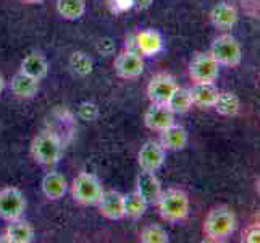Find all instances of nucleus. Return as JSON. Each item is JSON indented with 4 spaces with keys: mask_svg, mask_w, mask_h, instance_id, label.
Segmentation results:
<instances>
[{
    "mask_svg": "<svg viewBox=\"0 0 260 243\" xmlns=\"http://www.w3.org/2000/svg\"><path fill=\"white\" fill-rule=\"evenodd\" d=\"M238 227L236 214L230 206L220 204L212 208L205 215L202 224V233L209 241H223L230 238Z\"/></svg>",
    "mask_w": 260,
    "mask_h": 243,
    "instance_id": "1",
    "label": "nucleus"
},
{
    "mask_svg": "<svg viewBox=\"0 0 260 243\" xmlns=\"http://www.w3.org/2000/svg\"><path fill=\"white\" fill-rule=\"evenodd\" d=\"M160 218L170 224H179L183 222L191 209V200L181 188H168L160 195L158 201L155 203Z\"/></svg>",
    "mask_w": 260,
    "mask_h": 243,
    "instance_id": "2",
    "label": "nucleus"
},
{
    "mask_svg": "<svg viewBox=\"0 0 260 243\" xmlns=\"http://www.w3.org/2000/svg\"><path fill=\"white\" fill-rule=\"evenodd\" d=\"M63 156V145L53 131H41L31 141V157L39 166H53Z\"/></svg>",
    "mask_w": 260,
    "mask_h": 243,
    "instance_id": "3",
    "label": "nucleus"
},
{
    "mask_svg": "<svg viewBox=\"0 0 260 243\" xmlns=\"http://www.w3.org/2000/svg\"><path fill=\"white\" fill-rule=\"evenodd\" d=\"M104 193V186L95 174L79 172L71 183V196L79 206H97Z\"/></svg>",
    "mask_w": 260,
    "mask_h": 243,
    "instance_id": "4",
    "label": "nucleus"
},
{
    "mask_svg": "<svg viewBox=\"0 0 260 243\" xmlns=\"http://www.w3.org/2000/svg\"><path fill=\"white\" fill-rule=\"evenodd\" d=\"M209 52L218 62V65L223 67L235 68L243 60V50H241L239 42L231 34H221L218 38H215Z\"/></svg>",
    "mask_w": 260,
    "mask_h": 243,
    "instance_id": "5",
    "label": "nucleus"
},
{
    "mask_svg": "<svg viewBox=\"0 0 260 243\" xmlns=\"http://www.w3.org/2000/svg\"><path fill=\"white\" fill-rule=\"evenodd\" d=\"M28 208L24 193L16 186H4L0 188V219L10 222L20 219L24 215Z\"/></svg>",
    "mask_w": 260,
    "mask_h": 243,
    "instance_id": "6",
    "label": "nucleus"
},
{
    "mask_svg": "<svg viewBox=\"0 0 260 243\" xmlns=\"http://www.w3.org/2000/svg\"><path fill=\"white\" fill-rule=\"evenodd\" d=\"M187 71L194 83H215L220 75V65L210 52H199L189 62Z\"/></svg>",
    "mask_w": 260,
    "mask_h": 243,
    "instance_id": "7",
    "label": "nucleus"
},
{
    "mask_svg": "<svg viewBox=\"0 0 260 243\" xmlns=\"http://www.w3.org/2000/svg\"><path fill=\"white\" fill-rule=\"evenodd\" d=\"M113 68L116 76L121 79L126 81L138 79L142 75V71H144V59H142L139 52L123 50L116 56L113 62Z\"/></svg>",
    "mask_w": 260,
    "mask_h": 243,
    "instance_id": "8",
    "label": "nucleus"
},
{
    "mask_svg": "<svg viewBox=\"0 0 260 243\" xmlns=\"http://www.w3.org/2000/svg\"><path fill=\"white\" fill-rule=\"evenodd\" d=\"M167 159V151L158 141L149 140L141 146L138 151V164L141 170H149V172H157L164 167Z\"/></svg>",
    "mask_w": 260,
    "mask_h": 243,
    "instance_id": "9",
    "label": "nucleus"
},
{
    "mask_svg": "<svg viewBox=\"0 0 260 243\" xmlns=\"http://www.w3.org/2000/svg\"><path fill=\"white\" fill-rule=\"evenodd\" d=\"M176 86H178V83H176L175 76H172L170 73H157L150 78L146 93H147V97L150 102L167 104L168 97L172 96Z\"/></svg>",
    "mask_w": 260,
    "mask_h": 243,
    "instance_id": "10",
    "label": "nucleus"
},
{
    "mask_svg": "<svg viewBox=\"0 0 260 243\" xmlns=\"http://www.w3.org/2000/svg\"><path fill=\"white\" fill-rule=\"evenodd\" d=\"M97 211L109 221L124 219V195L116 190H104L97 203Z\"/></svg>",
    "mask_w": 260,
    "mask_h": 243,
    "instance_id": "11",
    "label": "nucleus"
},
{
    "mask_svg": "<svg viewBox=\"0 0 260 243\" xmlns=\"http://www.w3.org/2000/svg\"><path fill=\"white\" fill-rule=\"evenodd\" d=\"M175 123V114L170 111L167 104L150 102L144 114V125L150 131H162Z\"/></svg>",
    "mask_w": 260,
    "mask_h": 243,
    "instance_id": "12",
    "label": "nucleus"
},
{
    "mask_svg": "<svg viewBox=\"0 0 260 243\" xmlns=\"http://www.w3.org/2000/svg\"><path fill=\"white\" fill-rule=\"evenodd\" d=\"M134 190L144 198V201L147 204H155L164 192V186L155 172L141 170L136 177V188H134Z\"/></svg>",
    "mask_w": 260,
    "mask_h": 243,
    "instance_id": "13",
    "label": "nucleus"
},
{
    "mask_svg": "<svg viewBox=\"0 0 260 243\" xmlns=\"http://www.w3.org/2000/svg\"><path fill=\"white\" fill-rule=\"evenodd\" d=\"M0 241L7 243H31L34 241V227L29 221L23 218L10 221L0 237Z\"/></svg>",
    "mask_w": 260,
    "mask_h": 243,
    "instance_id": "14",
    "label": "nucleus"
},
{
    "mask_svg": "<svg viewBox=\"0 0 260 243\" xmlns=\"http://www.w3.org/2000/svg\"><path fill=\"white\" fill-rule=\"evenodd\" d=\"M41 188L47 200L58 201L68 192V180L63 174L57 172V170H50L42 177Z\"/></svg>",
    "mask_w": 260,
    "mask_h": 243,
    "instance_id": "15",
    "label": "nucleus"
},
{
    "mask_svg": "<svg viewBox=\"0 0 260 243\" xmlns=\"http://www.w3.org/2000/svg\"><path fill=\"white\" fill-rule=\"evenodd\" d=\"M160 145L164 146L165 151H183L186 149L187 143H189V133L181 125H170L168 128L160 131Z\"/></svg>",
    "mask_w": 260,
    "mask_h": 243,
    "instance_id": "16",
    "label": "nucleus"
},
{
    "mask_svg": "<svg viewBox=\"0 0 260 243\" xmlns=\"http://www.w3.org/2000/svg\"><path fill=\"white\" fill-rule=\"evenodd\" d=\"M238 10L230 2H218L210 10V21L217 30L228 31L238 23Z\"/></svg>",
    "mask_w": 260,
    "mask_h": 243,
    "instance_id": "17",
    "label": "nucleus"
},
{
    "mask_svg": "<svg viewBox=\"0 0 260 243\" xmlns=\"http://www.w3.org/2000/svg\"><path fill=\"white\" fill-rule=\"evenodd\" d=\"M136 47L142 57H154L164 50V38L157 30H142L136 34Z\"/></svg>",
    "mask_w": 260,
    "mask_h": 243,
    "instance_id": "18",
    "label": "nucleus"
},
{
    "mask_svg": "<svg viewBox=\"0 0 260 243\" xmlns=\"http://www.w3.org/2000/svg\"><path fill=\"white\" fill-rule=\"evenodd\" d=\"M20 71H23L24 75H28L34 79L41 81L49 75V62L41 52H31L21 60Z\"/></svg>",
    "mask_w": 260,
    "mask_h": 243,
    "instance_id": "19",
    "label": "nucleus"
},
{
    "mask_svg": "<svg viewBox=\"0 0 260 243\" xmlns=\"http://www.w3.org/2000/svg\"><path fill=\"white\" fill-rule=\"evenodd\" d=\"M189 91L194 105L201 107V109H210L217 101L220 89L215 83H194Z\"/></svg>",
    "mask_w": 260,
    "mask_h": 243,
    "instance_id": "20",
    "label": "nucleus"
},
{
    "mask_svg": "<svg viewBox=\"0 0 260 243\" xmlns=\"http://www.w3.org/2000/svg\"><path fill=\"white\" fill-rule=\"evenodd\" d=\"M10 89L16 97L31 99L39 91V81L28 76V75H24L23 71H18L16 75H13V78L10 81Z\"/></svg>",
    "mask_w": 260,
    "mask_h": 243,
    "instance_id": "21",
    "label": "nucleus"
},
{
    "mask_svg": "<svg viewBox=\"0 0 260 243\" xmlns=\"http://www.w3.org/2000/svg\"><path fill=\"white\" fill-rule=\"evenodd\" d=\"M167 105L170 107L175 115L176 114H186L192 109V97H191V91L187 88H181V86H176V89L172 93V96L168 97Z\"/></svg>",
    "mask_w": 260,
    "mask_h": 243,
    "instance_id": "22",
    "label": "nucleus"
},
{
    "mask_svg": "<svg viewBox=\"0 0 260 243\" xmlns=\"http://www.w3.org/2000/svg\"><path fill=\"white\" fill-rule=\"evenodd\" d=\"M213 109L223 117H235L239 114L241 101L235 93L220 91L217 101H215V104H213Z\"/></svg>",
    "mask_w": 260,
    "mask_h": 243,
    "instance_id": "23",
    "label": "nucleus"
},
{
    "mask_svg": "<svg viewBox=\"0 0 260 243\" xmlns=\"http://www.w3.org/2000/svg\"><path fill=\"white\" fill-rule=\"evenodd\" d=\"M147 208H149V204L136 190L124 195V218L133 219V221L141 219L142 215L146 214Z\"/></svg>",
    "mask_w": 260,
    "mask_h": 243,
    "instance_id": "24",
    "label": "nucleus"
},
{
    "mask_svg": "<svg viewBox=\"0 0 260 243\" xmlns=\"http://www.w3.org/2000/svg\"><path fill=\"white\" fill-rule=\"evenodd\" d=\"M57 13L67 21H76L86 13L84 0H57Z\"/></svg>",
    "mask_w": 260,
    "mask_h": 243,
    "instance_id": "25",
    "label": "nucleus"
},
{
    "mask_svg": "<svg viewBox=\"0 0 260 243\" xmlns=\"http://www.w3.org/2000/svg\"><path fill=\"white\" fill-rule=\"evenodd\" d=\"M139 241L142 243H168L170 237L168 232L158 226V224H150V226H146L139 233Z\"/></svg>",
    "mask_w": 260,
    "mask_h": 243,
    "instance_id": "26",
    "label": "nucleus"
},
{
    "mask_svg": "<svg viewBox=\"0 0 260 243\" xmlns=\"http://www.w3.org/2000/svg\"><path fill=\"white\" fill-rule=\"evenodd\" d=\"M70 65L75 70V73L81 75V76L89 75L92 71V60L83 52H75L70 59Z\"/></svg>",
    "mask_w": 260,
    "mask_h": 243,
    "instance_id": "27",
    "label": "nucleus"
},
{
    "mask_svg": "<svg viewBox=\"0 0 260 243\" xmlns=\"http://www.w3.org/2000/svg\"><path fill=\"white\" fill-rule=\"evenodd\" d=\"M260 240V227L258 224H252L243 232V241L246 243H258Z\"/></svg>",
    "mask_w": 260,
    "mask_h": 243,
    "instance_id": "28",
    "label": "nucleus"
},
{
    "mask_svg": "<svg viewBox=\"0 0 260 243\" xmlns=\"http://www.w3.org/2000/svg\"><path fill=\"white\" fill-rule=\"evenodd\" d=\"M133 7L138 8V10H147V8L154 4V0H131Z\"/></svg>",
    "mask_w": 260,
    "mask_h": 243,
    "instance_id": "29",
    "label": "nucleus"
},
{
    "mask_svg": "<svg viewBox=\"0 0 260 243\" xmlns=\"http://www.w3.org/2000/svg\"><path fill=\"white\" fill-rule=\"evenodd\" d=\"M115 7L118 8L120 12H124V10L133 8V2L131 0H115Z\"/></svg>",
    "mask_w": 260,
    "mask_h": 243,
    "instance_id": "30",
    "label": "nucleus"
},
{
    "mask_svg": "<svg viewBox=\"0 0 260 243\" xmlns=\"http://www.w3.org/2000/svg\"><path fill=\"white\" fill-rule=\"evenodd\" d=\"M4 89H5V78L2 73H0V94L4 93Z\"/></svg>",
    "mask_w": 260,
    "mask_h": 243,
    "instance_id": "31",
    "label": "nucleus"
},
{
    "mask_svg": "<svg viewBox=\"0 0 260 243\" xmlns=\"http://www.w3.org/2000/svg\"><path fill=\"white\" fill-rule=\"evenodd\" d=\"M21 2H26V4H39L42 0H21Z\"/></svg>",
    "mask_w": 260,
    "mask_h": 243,
    "instance_id": "32",
    "label": "nucleus"
}]
</instances>
